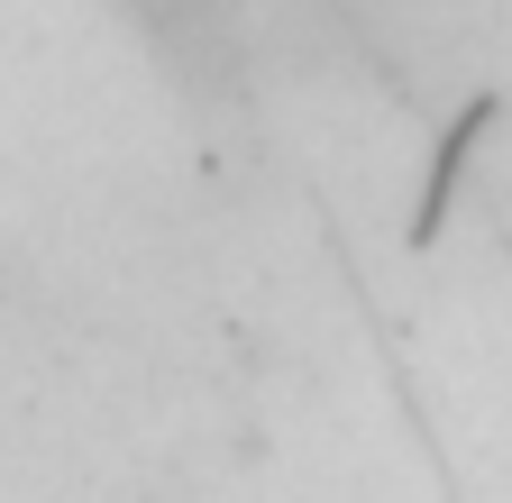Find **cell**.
<instances>
[{"label": "cell", "mask_w": 512, "mask_h": 503, "mask_svg": "<svg viewBox=\"0 0 512 503\" xmlns=\"http://www.w3.org/2000/svg\"><path fill=\"white\" fill-rule=\"evenodd\" d=\"M110 10L138 28V46L183 92H202V101H238L247 92V74H256L247 0H110Z\"/></svg>", "instance_id": "cell-1"}]
</instances>
